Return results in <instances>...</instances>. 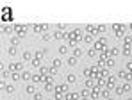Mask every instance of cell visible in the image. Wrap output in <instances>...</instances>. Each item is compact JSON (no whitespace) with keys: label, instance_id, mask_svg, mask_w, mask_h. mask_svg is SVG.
I'll list each match as a JSON object with an SVG mask.
<instances>
[{"label":"cell","instance_id":"cell-20","mask_svg":"<svg viewBox=\"0 0 132 100\" xmlns=\"http://www.w3.org/2000/svg\"><path fill=\"white\" fill-rule=\"evenodd\" d=\"M59 52H61V54H66V52H68V47H66V45H63V47L59 48Z\"/></svg>","mask_w":132,"mask_h":100},{"label":"cell","instance_id":"cell-26","mask_svg":"<svg viewBox=\"0 0 132 100\" xmlns=\"http://www.w3.org/2000/svg\"><path fill=\"white\" fill-rule=\"evenodd\" d=\"M23 59H25V61L30 59V54H29V52H23Z\"/></svg>","mask_w":132,"mask_h":100},{"label":"cell","instance_id":"cell-9","mask_svg":"<svg viewBox=\"0 0 132 100\" xmlns=\"http://www.w3.org/2000/svg\"><path fill=\"white\" fill-rule=\"evenodd\" d=\"M64 97H66V100H77V98H79L77 93H66Z\"/></svg>","mask_w":132,"mask_h":100},{"label":"cell","instance_id":"cell-13","mask_svg":"<svg viewBox=\"0 0 132 100\" xmlns=\"http://www.w3.org/2000/svg\"><path fill=\"white\" fill-rule=\"evenodd\" d=\"M121 91H123V93H129V91H130V84H129V82H125V86L121 88Z\"/></svg>","mask_w":132,"mask_h":100},{"label":"cell","instance_id":"cell-5","mask_svg":"<svg viewBox=\"0 0 132 100\" xmlns=\"http://www.w3.org/2000/svg\"><path fill=\"white\" fill-rule=\"evenodd\" d=\"M32 29H34L36 32H45V30L48 29V25H46V23H43V25H39V23H36V25H34Z\"/></svg>","mask_w":132,"mask_h":100},{"label":"cell","instance_id":"cell-11","mask_svg":"<svg viewBox=\"0 0 132 100\" xmlns=\"http://www.w3.org/2000/svg\"><path fill=\"white\" fill-rule=\"evenodd\" d=\"M75 79H77V77H75L73 73H68V75H66V82H75Z\"/></svg>","mask_w":132,"mask_h":100},{"label":"cell","instance_id":"cell-1","mask_svg":"<svg viewBox=\"0 0 132 100\" xmlns=\"http://www.w3.org/2000/svg\"><path fill=\"white\" fill-rule=\"evenodd\" d=\"M112 30H114V34H116V38H121V36L127 32V25H123V23H114V25H112Z\"/></svg>","mask_w":132,"mask_h":100},{"label":"cell","instance_id":"cell-14","mask_svg":"<svg viewBox=\"0 0 132 100\" xmlns=\"http://www.w3.org/2000/svg\"><path fill=\"white\" fill-rule=\"evenodd\" d=\"M45 54H46L45 50H38V52H36V59H41V57H43Z\"/></svg>","mask_w":132,"mask_h":100},{"label":"cell","instance_id":"cell-30","mask_svg":"<svg viewBox=\"0 0 132 100\" xmlns=\"http://www.w3.org/2000/svg\"><path fill=\"white\" fill-rule=\"evenodd\" d=\"M107 100H112V98H107Z\"/></svg>","mask_w":132,"mask_h":100},{"label":"cell","instance_id":"cell-24","mask_svg":"<svg viewBox=\"0 0 132 100\" xmlns=\"http://www.w3.org/2000/svg\"><path fill=\"white\" fill-rule=\"evenodd\" d=\"M5 91H7V93H13L14 88H13V86H5Z\"/></svg>","mask_w":132,"mask_h":100},{"label":"cell","instance_id":"cell-4","mask_svg":"<svg viewBox=\"0 0 132 100\" xmlns=\"http://www.w3.org/2000/svg\"><path fill=\"white\" fill-rule=\"evenodd\" d=\"M98 95H102V91H100V86L96 84V86L93 88V91H91V95H89V97H91V98H98Z\"/></svg>","mask_w":132,"mask_h":100},{"label":"cell","instance_id":"cell-28","mask_svg":"<svg viewBox=\"0 0 132 100\" xmlns=\"http://www.w3.org/2000/svg\"><path fill=\"white\" fill-rule=\"evenodd\" d=\"M82 100H88V98H82Z\"/></svg>","mask_w":132,"mask_h":100},{"label":"cell","instance_id":"cell-3","mask_svg":"<svg viewBox=\"0 0 132 100\" xmlns=\"http://www.w3.org/2000/svg\"><path fill=\"white\" fill-rule=\"evenodd\" d=\"M13 29L16 30V34H18V36H23V34L27 32V29H29V27H27V25H14Z\"/></svg>","mask_w":132,"mask_h":100},{"label":"cell","instance_id":"cell-8","mask_svg":"<svg viewBox=\"0 0 132 100\" xmlns=\"http://www.w3.org/2000/svg\"><path fill=\"white\" fill-rule=\"evenodd\" d=\"M116 86V79L114 77H107V88H114Z\"/></svg>","mask_w":132,"mask_h":100},{"label":"cell","instance_id":"cell-2","mask_svg":"<svg viewBox=\"0 0 132 100\" xmlns=\"http://www.w3.org/2000/svg\"><path fill=\"white\" fill-rule=\"evenodd\" d=\"M105 43H107V41H105V38H100V40L95 43V47H93V48H95V50L104 52V50H107V48H105Z\"/></svg>","mask_w":132,"mask_h":100},{"label":"cell","instance_id":"cell-29","mask_svg":"<svg viewBox=\"0 0 132 100\" xmlns=\"http://www.w3.org/2000/svg\"><path fill=\"white\" fill-rule=\"evenodd\" d=\"M127 100H132V98H127Z\"/></svg>","mask_w":132,"mask_h":100},{"label":"cell","instance_id":"cell-6","mask_svg":"<svg viewBox=\"0 0 132 100\" xmlns=\"http://www.w3.org/2000/svg\"><path fill=\"white\" fill-rule=\"evenodd\" d=\"M22 70V63H13L11 64V72H20Z\"/></svg>","mask_w":132,"mask_h":100},{"label":"cell","instance_id":"cell-12","mask_svg":"<svg viewBox=\"0 0 132 100\" xmlns=\"http://www.w3.org/2000/svg\"><path fill=\"white\" fill-rule=\"evenodd\" d=\"M82 56V50L80 48H73V57H80Z\"/></svg>","mask_w":132,"mask_h":100},{"label":"cell","instance_id":"cell-16","mask_svg":"<svg viewBox=\"0 0 132 100\" xmlns=\"http://www.w3.org/2000/svg\"><path fill=\"white\" fill-rule=\"evenodd\" d=\"M7 52H9V54H11V56H14V54H16V47H14V45H11V47H9V50H7Z\"/></svg>","mask_w":132,"mask_h":100},{"label":"cell","instance_id":"cell-23","mask_svg":"<svg viewBox=\"0 0 132 100\" xmlns=\"http://www.w3.org/2000/svg\"><path fill=\"white\" fill-rule=\"evenodd\" d=\"M96 27H98V32H104V30H105V29H107V27H105V25H96Z\"/></svg>","mask_w":132,"mask_h":100},{"label":"cell","instance_id":"cell-18","mask_svg":"<svg viewBox=\"0 0 132 100\" xmlns=\"http://www.w3.org/2000/svg\"><path fill=\"white\" fill-rule=\"evenodd\" d=\"M75 61H77V57H68V64H70V66H73V64H75Z\"/></svg>","mask_w":132,"mask_h":100},{"label":"cell","instance_id":"cell-19","mask_svg":"<svg viewBox=\"0 0 132 100\" xmlns=\"http://www.w3.org/2000/svg\"><path fill=\"white\" fill-rule=\"evenodd\" d=\"M27 91H29V93H36V89H34V86H32V84H29V86H27Z\"/></svg>","mask_w":132,"mask_h":100},{"label":"cell","instance_id":"cell-22","mask_svg":"<svg viewBox=\"0 0 132 100\" xmlns=\"http://www.w3.org/2000/svg\"><path fill=\"white\" fill-rule=\"evenodd\" d=\"M41 98H43L41 93H34V100H41Z\"/></svg>","mask_w":132,"mask_h":100},{"label":"cell","instance_id":"cell-10","mask_svg":"<svg viewBox=\"0 0 132 100\" xmlns=\"http://www.w3.org/2000/svg\"><path fill=\"white\" fill-rule=\"evenodd\" d=\"M63 91H68V86H55V93H63Z\"/></svg>","mask_w":132,"mask_h":100},{"label":"cell","instance_id":"cell-25","mask_svg":"<svg viewBox=\"0 0 132 100\" xmlns=\"http://www.w3.org/2000/svg\"><path fill=\"white\" fill-rule=\"evenodd\" d=\"M88 54L91 56V57H95V56H96V50H95V48H91V50H89Z\"/></svg>","mask_w":132,"mask_h":100},{"label":"cell","instance_id":"cell-7","mask_svg":"<svg viewBox=\"0 0 132 100\" xmlns=\"http://www.w3.org/2000/svg\"><path fill=\"white\" fill-rule=\"evenodd\" d=\"M32 77H34V75H32L30 72H23V73H22V79L23 80H32Z\"/></svg>","mask_w":132,"mask_h":100},{"label":"cell","instance_id":"cell-27","mask_svg":"<svg viewBox=\"0 0 132 100\" xmlns=\"http://www.w3.org/2000/svg\"><path fill=\"white\" fill-rule=\"evenodd\" d=\"M84 41H86V43H91L93 38H91V36H84Z\"/></svg>","mask_w":132,"mask_h":100},{"label":"cell","instance_id":"cell-17","mask_svg":"<svg viewBox=\"0 0 132 100\" xmlns=\"http://www.w3.org/2000/svg\"><path fill=\"white\" fill-rule=\"evenodd\" d=\"M116 54H118V48H109V56L111 57H114Z\"/></svg>","mask_w":132,"mask_h":100},{"label":"cell","instance_id":"cell-15","mask_svg":"<svg viewBox=\"0 0 132 100\" xmlns=\"http://www.w3.org/2000/svg\"><path fill=\"white\" fill-rule=\"evenodd\" d=\"M32 66H34V68H41V63H39V59H36V57H34V61H32Z\"/></svg>","mask_w":132,"mask_h":100},{"label":"cell","instance_id":"cell-21","mask_svg":"<svg viewBox=\"0 0 132 100\" xmlns=\"http://www.w3.org/2000/svg\"><path fill=\"white\" fill-rule=\"evenodd\" d=\"M102 97H104V98H109V89H104V91H102Z\"/></svg>","mask_w":132,"mask_h":100}]
</instances>
